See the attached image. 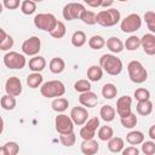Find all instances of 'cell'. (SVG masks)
<instances>
[{
  "label": "cell",
  "instance_id": "cell-35",
  "mask_svg": "<svg viewBox=\"0 0 155 155\" xmlns=\"http://www.w3.org/2000/svg\"><path fill=\"white\" fill-rule=\"evenodd\" d=\"M21 11L25 16H30L36 11V4L31 0H24L21 4Z\"/></svg>",
  "mask_w": 155,
  "mask_h": 155
},
{
  "label": "cell",
  "instance_id": "cell-22",
  "mask_svg": "<svg viewBox=\"0 0 155 155\" xmlns=\"http://www.w3.org/2000/svg\"><path fill=\"white\" fill-rule=\"evenodd\" d=\"M48 68L53 73V74H61L64 69H65V62L63 58L61 57H54L50 61V64H48Z\"/></svg>",
  "mask_w": 155,
  "mask_h": 155
},
{
  "label": "cell",
  "instance_id": "cell-32",
  "mask_svg": "<svg viewBox=\"0 0 155 155\" xmlns=\"http://www.w3.org/2000/svg\"><path fill=\"white\" fill-rule=\"evenodd\" d=\"M117 94V88L114 84H105L103 87H102V96L105 98V99H113L115 98Z\"/></svg>",
  "mask_w": 155,
  "mask_h": 155
},
{
  "label": "cell",
  "instance_id": "cell-49",
  "mask_svg": "<svg viewBox=\"0 0 155 155\" xmlns=\"http://www.w3.org/2000/svg\"><path fill=\"white\" fill-rule=\"evenodd\" d=\"M149 137L151 140H155V125H151L149 128Z\"/></svg>",
  "mask_w": 155,
  "mask_h": 155
},
{
  "label": "cell",
  "instance_id": "cell-5",
  "mask_svg": "<svg viewBox=\"0 0 155 155\" xmlns=\"http://www.w3.org/2000/svg\"><path fill=\"white\" fill-rule=\"evenodd\" d=\"M57 21L58 19L52 13H38L34 17V25L38 29H41L44 31H48L50 33L54 28Z\"/></svg>",
  "mask_w": 155,
  "mask_h": 155
},
{
  "label": "cell",
  "instance_id": "cell-13",
  "mask_svg": "<svg viewBox=\"0 0 155 155\" xmlns=\"http://www.w3.org/2000/svg\"><path fill=\"white\" fill-rule=\"evenodd\" d=\"M69 116L73 120L74 125L82 126L87 121L90 115H88V111H87L86 108H84V107H74V108H71Z\"/></svg>",
  "mask_w": 155,
  "mask_h": 155
},
{
  "label": "cell",
  "instance_id": "cell-11",
  "mask_svg": "<svg viewBox=\"0 0 155 155\" xmlns=\"http://www.w3.org/2000/svg\"><path fill=\"white\" fill-rule=\"evenodd\" d=\"M41 50V40L38 36H30L22 44V52L27 56H36Z\"/></svg>",
  "mask_w": 155,
  "mask_h": 155
},
{
  "label": "cell",
  "instance_id": "cell-28",
  "mask_svg": "<svg viewBox=\"0 0 155 155\" xmlns=\"http://www.w3.org/2000/svg\"><path fill=\"white\" fill-rule=\"evenodd\" d=\"M16 104H17L16 97L10 96L7 93L5 96H2L1 99H0V105L4 110H13L16 108Z\"/></svg>",
  "mask_w": 155,
  "mask_h": 155
},
{
  "label": "cell",
  "instance_id": "cell-30",
  "mask_svg": "<svg viewBox=\"0 0 155 155\" xmlns=\"http://www.w3.org/2000/svg\"><path fill=\"white\" fill-rule=\"evenodd\" d=\"M139 47H140V39L137 35H131L124 42V48H126L127 51H136Z\"/></svg>",
  "mask_w": 155,
  "mask_h": 155
},
{
  "label": "cell",
  "instance_id": "cell-37",
  "mask_svg": "<svg viewBox=\"0 0 155 155\" xmlns=\"http://www.w3.org/2000/svg\"><path fill=\"white\" fill-rule=\"evenodd\" d=\"M105 45V40L103 36L101 35H93L88 40V46L92 48V50H101L103 46Z\"/></svg>",
  "mask_w": 155,
  "mask_h": 155
},
{
  "label": "cell",
  "instance_id": "cell-31",
  "mask_svg": "<svg viewBox=\"0 0 155 155\" xmlns=\"http://www.w3.org/2000/svg\"><path fill=\"white\" fill-rule=\"evenodd\" d=\"M67 33V28H65V24L62 22V21H57L54 28L50 31V35L54 39H62Z\"/></svg>",
  "mask_w": 155,
  "mask_h": 155
},
{
  "label": "cell",
  "instance_id": "cell-27",
  "mask_svg": "<svg viewBox=\"0 0 155 155\" xmlns=\"http://www.w3.org/2000/svg\"><path fill=\"white\" fill-rule=\"evenodd\" d=\"M126 140L131 145H139L144 140V134L140 131H131L126 134Z\"/></svg>",
  "mask_w": 155,
  "mask_h": 155
},
{
  "label": "cell",
  "instance_id": "cell-7",
  "mask_svg": "<svg viewBox=\"0 0 155 155\" xmlns=\"http://www.w3.org/2000/svg\"><path fill=\"white\" fill-rule=\"evenodd\" d=\"M140 25H142V18L138 13H130L120 23V28L124 33H134L139 30Z\"/></svg>",
  "mask_w": 155,
  "mask_h": 155
},
{
  "label": "cell",
  "instance_id": "cell-4",
  "mask_svg": "<svg viewBox=\"0 0 155 155\" xmlns=\"http://www.w3.org/2000/svg\"><path fill=\"white\" fill-rule=\"evenodd\" d=\"M127 71L133 84H143L148 79V71L139 61H131L127 64Z\"/></svg>",
  "mask_w": 155,
  "mask_h": 155
},
{
  "label": "cell",
  "instance_id": "cell-8",
  "mask_svg": "<svg viewBox=\"0 0 155 155\" xmlns=\"http://www.w3.org/2000/svg\"><path fill=\"white\" fill-rule=\"evenodd\" d=\"M85 6L80 2H69L63 7L62 15L63 18L67 21H74V19H79L81 13L85 11Z\"/></svg>",
  "mask_w": 155,
  "mask_h": 155
},
{
  "label": "cell",
  "instance_id": "cell-9",
  "mask_svg": "<svg viewBox=\"0 0 155 155\" xmlns=\"http://www.w3.org/2000/svg\"><path fill=\"white\" fill-rule=\"evenodd\" d=\"M99 127V119L97 116H93L91 119H87V121L82 125L80 130V137L84 140L92 139L96 136V131Z\"/></svg>",
  "mask_w": 155,
  "mask_h": 155
},
{
  "label": "cell",
  "instance_id": "cell-15",
  "mask_svg": "<svg viewBox=\"0 0 155 155\" xmlns=\"http://www.w3.org/2000/svg\"><path fill=\"white\" fill-rule=\"evenodd\" d=\"M139 39H140V46L143 51L149 56H154L155 54V35L153 33H147Z\"/></svg>",
  "mask_w": 155,
  "mask_h": 155
},
{
  "label": "cell",
  "instance_id": "cell-19",
  "mask_svg": "<svg viewBox=\"0 0 155 155\" xmlns=\"http://www.w3.org/2000/svg\"><path fill=\"white\" fill-rule=\"evenodd\" d=\"M105 45H107V47L109 48V51L111 53H120L124 50V42L119 38H116V36L109 38L105 41Z\"/></svg>",
  "mask_w": 155,
  "mask_h": 155
},
{
  "label": "cell",
  "instance_id": "cell-6",
  "mask_svg": "<svg viewBox=\"0 0 155 155\" xmlns=\"http://www.w3.org/2000/svg\"><path fill=\"white\" fill-rule=\"evenodd\" d=\"M4 64L8 69H22L25 67L27 59L22 53H18L16 51H8L4 56Z\"/></svg>",
  "mask_w": 155,
  "mask_h": 155
},
{
  "label": "cell",
  "instance_id": "cell-45",
  "mask_svg": "<svg viewBox=\"0 0 155 155\" xmlns=\"http://www.w3.org/2000/svg\"><path fill=\"white\" fill-rule=\"evenodd\" d=\"M21 0H2V6L7 10H16L19 7Z\"/></svg>",
  "mask_w": 155,
  "mask_h": 155
},
{
  "label": "cell",
  "instance_id": "cell-43",
  "mask_svg": "<svg viewBox=\"0 0 155 155\" xmlns=\"http://www.w3.org/2000/svg\"><path fill=\"white\" fill-rule=\"evenodd\" d=\"M4 147L6 149L7 155H17L19 153V145L16 142H7Z\"/></svg>",
  "mask_w": 155,
  "mask_h": 155
},
{
  "label": "cell",
  "instance_id": "cell-3",
  "mask_svg": "<svg viewBox=\"0 0 155 155\" xmlns=\"http://www.w3.org/2000/svg\"><path fill=\"white\" fill-rule=\"evenodd\" d=\"M40 93L46 98H56L62 97L65 93V86L59 80H51L44 82L40 87Z\"/></svg>",
  "mask_w": 155,
  "mask_h": 155
},
{
  "label": "cell",
  "instance_id": "cell-17",
  "mask_svg": "<svg viewBox=\"0 0 155 155\" xmlns=\"http://www.w3.org/2000/svg\"><path fill=\"white\" fill-rule=\"evenodd\" d=\"M80 149H81V153L85 154V155H93L96 153H98L99 150V144L97 140H94L93 138L92 139H87V140H84L80 145Z\"/></svg>",
  "mask_w": 155,
  "mask_h": 155
},
{
  "label": "cell",
  "instance_id": "cell-41",
  "mask_svg": "<svg viewBox=\"0 0 155 155\" xmlns=\"http://www.w3.org/2000/svg\"><path fill=\"white\" fill-rule=\"evenodd\" d=\"M142 151L145 155H154L155 154V142L154 140H143L142 143Z\"/></svg>",
  "mask_w": 155,
  "mask_h": 155
},
{
  "label": "cell",
  "instance_id": "cell-12",
  "mask_svg": "<svg viewBox=\"0 0 155 155\" xmlns=\"http://www.w3.org/2000/svg\"><path fill=\"white\" fill-rule=\"evenodd\" d=\"M116 114L120 117L128 115L132 111V98L130 96H122L116 101Z\"/></svg>",
  "mask_w": 155,
  "mask_h": 155
},
{
  "label": "cell",
  "instance_id": "cell-26",
  "mask_svg": "<svg viewBox=\"0 0 155 155\" xmlns=\"http://www.w3.org/2000/svg\"><path fill=\"white\" fill-rule=\"evenodd\" d=\"M42 81H44L42 75L40 73H35V71H33L31 74H29L28 78H27V85L30 88H38V87H40L42 85Z\"/></svg>",
  "mask_w": 155,
  "mask_h": 155
},
{
  "label": "cell",
  "instance_id": "cell-55",
  "mask_svg": "<svg viewBox=\"0 0 155 155\" xmlns=\"http://www.w3.org/2000/svg\"><path fill=\"white\" fill-rule=\"evenodd\" d=\"M117 1H121V2H124V1H128V0H117Z\"/></svg>",
  "mask_w": 155,
  "mask_h": 155
},
{
  "label": "cell",
  "instance_id": "cell-40",
  "mask_svg": "<svg viewBox=\"0 0 155 155\" xmlns=\"http://www.w3.org/2000/svg\"><path fill=\"white\" fill-rule=\"evenodd\" d=\"M144 21L150 33L154 34L155 33V13L153 11H147L144 13Z\"/></svg>",
  "mask_w": 155,
  "mask_h": 155
},
{
  "label": "cell",
  "instance_id": "cell-2",
  "mask_svg": "<svg viewBox=\"0 0 155 155\" xmlns=\"http://www.w3.org/2000/svg\"><path fill=\"white\" fill-rule=\"evenodd\" d=\"M96 18H97V23L102 27H114L120 22L121 15L119 10L109 7L107 10H102L98 13H96Z\"/></svg>",
  "mask_w": 155,
  "mask_h": 155
},
{
  "label": "cell",
  "instance_id": "cell-21",
  "mask_svg": "<svg viewBox=\"0 0 155 155\" xmlns=\"http://www.w3.org/2000/svg\"><path fill=\"white\" fill-rule=\"evenodd\" d=\"M108 142V149L111 151V153H121V150L124 149L125 147V143H124V139L121 137H111Z\"/></svg>",
  "mask_w": 155,
  "mask_h": 155
},
{
  "label": "cell",
  "instance_id": "cell-20",
  "mask_svg": "<svg viewBox=\"0 0 155 155\" xmlns=\"http://www.w3.org/2000/svg\"><path fill=\"white\" fill-rule=\"evenodd\" d=\"M136 110H137V114L142 115V116H148L151 114L153 111V103L150 99H147V101H139L136 105Z\"/></svg>",
  "mask_w": 155,
  "mask_h": 155
},
{
  "label": "cell",
  "instance_id": "cell-24",
  "mask_svg": "<svg viewBox=\"0 0 155 155\" xmlns=\"http://www.w3.org/2000/svg\"><path fill=\"white\" fill-rule=\"evenodd\" d=\"M51 107H52V109H53L54 111H57V113H63V111H65V110L68 109L69 102H68L67 98L56 97V98H53V101H52V103H51Z\"/></svg>",
  "mask_w": 155,
  "mask_h": 155
},
{
  "label": "cell",
  "instance_id": "cell-14",
  "mask_svg": "<svg viewBox=\"0 0 155 155\" xmlns=\"http://www.w3.org/2000/svg\"><path fill=\"white\" fill-rule=\"evenodd\" d=\"M22 82L19 80V78L17 76H11L7 79L6 84H5V91L7 94L10 96H13V97H17L22 93Z\"/></svg>",
  "mask_w": 155,
  "mask_h": 155
},
{
  "label": "cell",
  "instance_id": "cell-44",
  "mask_svg": "<svg viewBox=\"0 0 155 155\" xmlns=\"http://www.w3.org/2000/svg\"><path fill=\"white\" fill-rule=\"evenodd\" d=\"M13 44H15V41H13V38L11 36V35H6V38H5V40L2 41V44L0 45V50L1 51H8L10 48H12L13 47Z\"/></svg>",
  "mask_w": 155,
  "mask_h": 155
},
{
  "label": "cell",
  "instance_id": "cell-34",
  "mask_svg": "<svg viewBox=\"0 0 155 155\" xmlns=\"http://www.w3.org/2000/svg\"><path fill=\"white\" fill-rule=\"evenodd\" d=\"M97 136H98V138L101 140L107 142V140H109L114 136V131H113V128L110 126H102V127L98 128Z\"/></svg>",
  "mask_w": 155,
  "mask_h": 155
},
{
  "label": "cell",
  "instance_id": "cell-38",
  "mask_svg": "<svg viewBox=\"0 0 155 155\" xmlns=\"http://www.w3.org/2000/svg\"><path fill=\"white\" fill-rule=\"evenodd\" d=\"M74 90L79 93H82V92H86V91H90L91 90V81L87 79H81V80H78L75 84H74Z\"/></svg>",
  "mask_w": 155,
  "mask_h": 155
},
{
  "label": "cell",
  "instance_id": "cell-39",
  "mask_svg": "<svg viewBox=\"0 0 155 155\" xmlns=\"http://www.w3.org/2000/svg\"><path fill=\"white\" fill-rule=\"evenodd\" d=\"M59 140L61 143L64 145V147H73L75 144V140H76V136L74 132H70V133H63L59 136Z\"/></svg>",
  "mask_w": 155,
  "mask_h": 155
},
{
  "label": "cell",
  "instance_id": "cell-25",
  "mask_svg": "<svg viewBox=\"0 0 155 155\" xmlns=\"http://www.w3.org/2000/svg\"><path fill=\"white\" fill-rule=\"evenodd\" d=\"M103 76V69L99 65H91L87 69V79L92 82H97Z\"/></svg>",
  "mask_w": 155,
  "mask_h": 155
},
{
  "label": "cell",
  "instance_id": "cell-16",
  "mask_svg": "<svg viewBox=\"0 0 155 155\" xmlns=\"http://www.w3.org/2000/svg\"><path fill=\"white\" fill-rule=\"evenodd\" d=\"M79 103L86 108H94L98 104V96L94 92H92L91 90L82 92L79 96Z\"/></svg>",
  "mask_w": 155,
  "mask_h": 155
},
{
  "label": "cell",
  "instance_id": "cell-47",
  "mask_svg": "<svg viewBox=\"0 0 155 155\" xmlns=\"http://www.w3.org/2000/svg\"><path fill=\"white\" fill-rule=\"evenodd\" d=\"M90 7H101V0H82Z\"/></svg>",
  "mask_w": 155,
  "mask_h": 155
},
{
  "label": "cell",
  "instance_id": "cell-53",
  "mask_svg": "<svg viewBox=\"0 0 155 155\" xmlns=\"http://www.w3.org/2000/svg\"><path fill=\"white\" fill-rule=\"evenodd\" d=\"M2 8H4V6H2V2H0V13L2 12Z\"/></svg>",
  "mask_w": 155,
  "mask_h": 155
},
{
  "label": "cell",
  "instance_id": "cell-54",
  "mask_svg": "<svg viewBox=\"0 0 155 155\" xmlns=\"http://www.w3.org/2000/svg\"><path fill=\"white\" fill-rule=\"evenodd\" d=\"M31 1H34L35 4H38V2H41V1H44V0H31Z\"/></svg>",
  "mask_w": 155,
  "mask_h": 155
},
{
  "label": "cell",
  "instance_id": "cell-52",
  "mask_svg": "<svg viewBox=\"0 0 155 155\" xmlns=\"http://www.w3.org/2000/svg\"><path fill=\"white\" fill-rule=\"evenodd\" d=\"M0 155H7V154H6V149H5L4 145L0 147Z\"/></svg>",
  "mask_w": 155,
  "mask_h": 155
},
{
  "label": "cell",
  "instance_id": "cell-10",
  "mask_svg": "<svg viewBox=\"0 0 155 155\" xmlns=\"http://www.w3.org/2000/svg\"><path fill=\"white\" fill-rule=\"evenodd\" d=\"M54 126H56V131L59 134L74 132V122L70 119V116H68L65 114H58L56 116V119H54Z\"/></svg>",
  "mask_w": 155,
  "mask_h": 155
},
{
  "label": "cell",
  "instance_id": "cell-50",
  "mask_svg": "<svg viewBox=\"0 0 155 155\" xmlns=\"http://www.w3.org/2000/svg\"><path fill=\"white\" fill-rule=\"evenodd\" d=\"M6 35H7V33L2 29V28H0V45L2 44V41L5 40V38H6Z\"/></svg>",
  "mask_w": 155,
  "mask_h": 155
},
{
  "label": "cell",
  "instance_id": "cell-29",
  "mask_svg": "<svg viewBox=\"0 0 155 155\" xmlns=\"http://www.w3.org/2000/svg\"><path fill=\"white\" fill-rule=\"evenodd\" d=\"M86 44V34L82 30H76L71 35V45L74 47H82Z\"/></svg>",
  "mask_w": 155,
  "mask_h": 155
},
{
  "label": "cell",
  "instance_id": "cell-48",
  "mask_svg": "<svg viewBox=\"0 0 155 155\" xmlns=\"http://www.w3.org/2000/svg\"><path fill=\"white\" fill-rule=\"evenodd\" d=\"M114 4V0H101V7L109 8Z\"/></svg>",
  "mask_w": 155,
  "mask_h": 155
},
{
  "label": "cell",
  "instance_id": "cell-42",
  "mask_svg": "<svg viewBox=\"0 0 155 155\" xmlns=\"http://www.w3.org/2000/svg\"><path fill=\"white\" fill-rule=\"evenodd\" d=\"M134 98L139 102V101H147V99H150V92L149 90L147 88H143V87H139L134 91Z\"/></svg>",
  "mask_w": 155,
  "mask_h": 155
},
{
  "label": "cell",
  "instance_id": "cell-33",
  "mask_svg": "<svg viewBox=\"0 0 155 155\" xmlns=\"http://www.w3.org/2000/svg\"><path fill=\"white\" fill-rule=\"evenodd\" d=\"M120 121H121V125H122L125 128L131 130V128L136 127V125H137V122H138V119H137L136 114H133V113L131 111L128 115H126V116H124V117H120Z\"/></svg>",
  "mask_w": 155,
  "mask_h": 155
},
{
  "label": "cell",
  "instance_id": "cell-18",
  "mask_svg": "<svg viewBox=\"0 0 155 155\" xmlns=\"http://www.w3.org/2000/svg\"><path fill=\"white\" fill-rule=\"evenodd\" d=\"M28 65H29V69H30L31 71L40 73V71H42V70L45 69V67H46V61H45L44 57L36 54V56H33V58L29 59Z\"/></svg>",
  "mask_w": 155,
  "mask_h": 155
},
{
  "label": "cell",
  "instance_id": "cell-36",
  "mask_svg": "<svg viewBox=\"0 0 155 155\" xmlns=\"http://www.w3.org/2000/svg\"><path fill=\"white\" fill-rule=\"evenodd\" d=\"M79 19H81V21H82L85 24H87V25H93V24L97 23L96 13H94L93 11H88V10H85V11L81 13V16H80Z\"/></svg>",
  "mask_w": 155,
  "mask_h": 155
},
{
  "label": "cell",
  "instance_id": "cell-23",
  "mask_svg": "<svg viewBox=\"0 0 155 155\" xmlns=\"http://www.w3.org/2000/svg\"><path fill=\"white\" fill-rule=\"evenodd\" d=\"M115 115H116V111L115 109L111 107V105H103L99 110V116L102 117V120H104L105 122H111L114 119H115Z\"/></svg>",
  "mask_w": 155,
  "mask_h": 155
},
{
  "label": "cell",
  "instance_id": "cell-1",
  "mask_svg": "<svg viewBox=\"0 0 155 155\" xmlns=\"http://www.w3.org/2000/svg\"><path fill=\"white\" fill-rule=\"evenodd\" d=\"M99 67L109 75L116 76L122 71V62L113 53H105L99 58Z\"/></svg>",
  "mask_w": 155,
  "mask_h": 155
},
{
  "label": "cell",
  "instance_id": "cell-46",
  "mask_svg": "<svg viewBox=\"0 0 155 155\" xmlns=\"http://www.w3.org/2000/svg\"><path fill=\"white\" fill-rule=\"evenodd\" d=\"M121 153L124 155H138L139 154V150L134 145H131V147H127L126 149H122Z\"/></svg>",
  "mask_w": 155,
  "mask_h": 155
},
{
  "label": "cell",
  "instance_id": "cell-51",
  "mask_svg": "<svg viewBox=\"0 0 155 155\" xmlns=\"http://www.w3.org/2000/svg\"><path fill=\"white\" fill-rule=\"evenodd\" d=\"M2 131H4V119L0 116V134L2 133Z\"/></svg>",
  "mask_w": 155,
  "mask_h": 155
}]
</instances>
